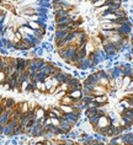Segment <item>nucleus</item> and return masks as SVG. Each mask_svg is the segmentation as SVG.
I'll return each mask as SVG.
<instances>
[{
	"label": "nucleus",
	"instance_id": "f257e3e1",
	"mask_svg": "<svg viewBox=\"0 0 133 145\" xmlns=\"http://www.w3.org/2000/svg\"><path fill=\"white\" fill-rule=\"evenodd\" d=\"M67 96L72 97L74 100H81V98H83V90H72V91H67Z\"/></svg>",
	"mask_w": 133,
	"mask_h": 145
},
{
	"label": "nucleus",
	"instance_id": "f03ea898",
	"mask_svg": "<svg viewBox=\"0 0 133 145\" xmlns=\"http://www.w3.org/2000/svg\"><path fill=\"white\" fill-rule=\"evenodd\" d=\"M59 108L63 111V113H73L74 112V107H72V106H67V105H59L58 106Z\"/></svg>",
	"mask_w": 133,
	"mask_h": 145
},
{
	"label": "nucleus",
	"instance_id": "7ed1b4c3",
	"mask_svg": "<svg viewBox=\"0 0 133 145\" xmlns=\"http://www.w3.org/2000/svg\"><path fill=\"white\" fill-rule=\"evenodd\" d=\"M24 14L27 15V16H33L36 14V10L32 8H26V9H24Z\"/></svg>",
	"mask_w": 133,
	"mask_h": 145
},
{
	"label": "nucleus",
	"instance_id": "20e7f679",
	"mask_svg": "<svg viewBox=\"0 0 133 145\" xmlns=\"http://www.w3.org/2000/svg\"><path fill=\"white\" fill-rule=\"evenodd\" d=\"M131 81H132L131 75H125V76H123V87H125V89L129 85V82H131Z\"/></svg>",
	"mask_w": 133,
	"mask_h": 145
},
{
	"label": "nucleus",
	"instance_id": "39448f33",
	"mask_svg": "<svg viewBox=\"0 0 133 145\" xmlns=\"http://www.w3.org/2000/svg\"><path fill=\"white\" fill-rule=\"evenodd\" d=\"M132 89H133V80L131 81V82H129V85L126 87V90H127V91H128V90H132Z\"/></svg>",
	"mask_w": 133,
	"mask_h": 145
}]
</instances>
